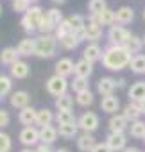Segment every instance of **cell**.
I'll use <instances>...</instances> for the list:
<instances>
[{
  "label": "cell",
  "instance_id": "cell-1",
  "mask_svg": "<svg viewBox=\"0 0 145 152\" xmlns=\"http://www.w3.org/2000/svg\"><path fill=\"white\" fill-rule=\"evenodd\" d=\"M131 59H133V54L125 47H122V45H109V47L104 48L100 63L109 72H120V70L129 66Z\"/></svg>",
  "mask_w": 145,
  "mask_h": 152
},
{
  "label": "cell",
  "instance_id": "cell-2",
  "mask_svg": "<svg viewBox=\"0 0 145 152\" xmlns=\"http://www.w3.org/2000/svg\"><path fill=\"white\" fill-rule=\"evenodd\" d=\"M36 39V52L34 56L41 59H50L57 52V38L54 34H40Z\"/></svg>",
  "mask_w": 145,
  "mask_h": 152
},
{
  "label": "cell",
  "instance_id": "cell-3",
  "mask_svg": "<svg viewBox=\"0 0 145 152\" xmlns=\"http://www.w3.org/2000/svg\"><path fill=\"white\" fill-rule=\"evenodd\" d=\"M43 16H45V13H43V9L40 6H31V9L22 16V22L20 23H22V27H23L25 32L32 34L34 31H38L40 22L43 20Z\"/></svg>",
  "mask_w": 145,
  "mask_h": 152
},
{
  "label": "cell",
  "instance_id": "cell-4",
  "mask_svg": "<svg viewBox=\"0 0 145 152\" xmlns=\"http://www.w3.org/2000/svg\"><path fill=\"white\" fill-rule=\"evenodd\" d=\"M68 88H70V83H68V79H64V77H59V75H52V77H48L47 79V91L52 95V97H61V95H64V93H68Z\"/></svg>",
  "mask_w": 145,
  "mask_h": 152
},
{
  "label": "cell",
  "instance_id": "cell-5",
  "mask_svg": "<svg viewBox=\"0 0 145 152\" xmlns=\"http://www.w3.org/2000/svg\"><path fill=\"white\" fill-rule=\"evenodd\" d=\"M77 125H79V129H81L83 132L93 134V132L99 129V125H100L99 115L93 113V111H86V113H83V115L77 118Z\"/></svg>",
  "mask_w": 145,
  "mask_h": 152
},
{
  "label": "cell",
  "instance_id": "cell-6",
  "mask_svg": "<svg viewBox=\"0 0 145 152\" xmlns=\"http://www.w3.org/2000/svg\"><path fill=\"white\" fill-rule=\"evenodd\" d=\"M133 34L124 27V25H113V27H109V31H108V39H109V43L111 45H125L127 41H129V38H131Z\"/></svg>",
  "mask_w": 145,
  "mask_h": 152
},
{
  "label": "cell",
  "instance_id": "cell-7",
  "mask_svg": "<svg viewBox=\"0 0 145 152\" xmlns=\"http://www.w3.org/2000/svg\"><path fill=\"white\" fill-rule=\"evenodd\" d=\"M100 38H102V25H99L95 16H90L84 25V39L90 43H97Z\"/></svg>",
  "mask_w": 145,
  "mask_h": 152
},
{
  "label": "cell",
  "instance_id": "cell-8",
  "mask_svg": "<svg viewBox=\"0 0 145 152\" xmlns=\"http://www.w3.org/2000/svg\"><path fill=\"white\" fill-rule=\"evenodd\" d=\"M20 141H22V145H25L27 148L38 145V143H40V129H36L34 125L23 127V129L20 131Z\"/></svg>",
  "mask_w": 145,
  "mask_h": 152
},
{
  "label": "cell",
  "instance_id": "cell-9",
  "mask_svg": "<svg viewBox=\"0 0 145 152\" xmlns=\"http://www.w3.org/2000/svg\"><path fill=\"white\" fill-rule=\"evenodd\" d=\"M106 145L113 152H122L127 147V136L125 132H109L106 138Z\"/></svg>",
  "mask_w": 145,
  "mask_h": 152
},
{
  "label": "cell",
  "instance_id": "cell-10",
  "mask_svg": "<svg viewBox=\"0 0 145 152\" xmlns=\"http://www.w3.org/2000/svg\"><path fill=\"white\" fill-rule=\"evenodd\" d=\"M74 68H75V63L74 61H72L70 57H63V59H59L56 63V75L68 79L70 75H74Z\"/></svg>",
  "mask_w": 145,
  "mask_h": 152
},
{
  "label": "cell",
  "instance_id": "cell-11",
  "mask_svg": "<svg viewBox=\"0 0 145 152\" xmlns=\"http://www.w3.org/2000/svg\"><path fill=\"white\" fill-rule=\"evenodd\" d=\"M108 127H109V132H125L129 129V122L122 113L120 115L116 113V115H111V118L108 122Z\"/></svg>",
  "mask_w": 145,
  "mask_h": 152
},
{
  "label": "cell",
  "instance_id": "cell-12",
  "mask_svg": "<svg viewBox=\"0 0 145 152\" xmlns=\"http://www.w3.org/2000/svg\"><path fill=\"white\" fill-rule=\"evenodd\" d=\"M100 109L108 115H116V111L120 109V100L118 97L113 93V95H108V97H102L100 100Z\"/></svg>",
  "mask_w": 145,
  "mask_h": 152
},
{
  "label": "cell",
  "instance_id": "cell-13",
  "mask_svg": "<svg viewBox=\"0 0 145 152\" xmlns=\"http://www.w3.org/2000/svg\"><path fill=\"white\" fill-rule=\"evenodd\" d=\"M75 143H77V148H79L81 152H92L93 147L97 145V140H95L93 134H90V132H83V134L77 136Z\"/></svg>",
  "mask_w": 145,
  "mask_h": 152
},
{
  "label": "cell",
  "instance_id": "cell-14",
  "mask_svg": "<svg viewBox=\"0 0 145 152\" xmlns=\"http://www.w3.org/2000/svg\"><path fill=\"white\" fill-rule=\"evenodd\" d=\"M9 72H11V77H13V79H25V77H29L31 66H29L27 61L20 59V61H16L15 64H11Z\"/></svg>",
  "mask_w": 145,
  "mask_h": 152
},
{
  "label": "cell",
  "instance_id": "cell-15",
  "mask_svg": "<svg viewBox=\"0 0 145 152\" xmlns=\"http://www.w3.org/2000/svg\"><path fill=\"white\" fill-rule=\"evenodd\" d=\"M102 48L99 43H88L86 48L83 50V59L90 61V63H95V61H100L102 59Z\"/></svg>",
  "mask_w": 145,
  "mask_h": 152
},
{
  "label": "cell",
  "instance_id": "cell-16",
  "mask_svg": "<svg viewBox=\"0 0 145 152\" xmlns=\"http://www.w3.org/2000/svg\"><path fill=\"white\" fill-rule=\"evenodd\" d=\"M115 90H116V79H113V77H100V79H99V83H97V91H99L102 97L113 95Z\"/></svg>",
  "mask_w": 145,
  "mask_h": 152
},
{
  "label": "cell",
  "instance_id": "cell-17",
  "mask_svg": "<svg viewBox=\"0 0 145 152\" xmlns=\"http://www.w3.org/2000/svg\"><path fill=\"white\" fill-rule=\"evenodd\" d=\"M115 18H116L118 25H127L134 20V9L129 7V6H122L115 11Z\"/></svg>",
  "mask_w": 145,
  "mask_h": 152
},
{
  "label": "cell",
  "instance_id": "cell-18",
  "mask_svg": "<svg viewBox=\"0 0 145 152\" xmlns=\"http://www.w3.org/2000/svg\"><path fill=\"white\" fill-rule=\"evenodd\" d=\"M92 73H93V63H90L86 59H79L75 63V68H74V75H75V77L90 79Z\"/></svg>",
  "mask_w": 145,
  "mask_h": 152
},
{
  "label": "cell",
  "instance_id": "cell-19",
  "mask_svg": "<svg viewBox=\"0 0 145 152\" xmlns=\"http://www.w3.org/2000/svg\"><path fill=\"white\" fill-rule=\"evenodd\" d=\"M9 102H11L13 107H16V109H23V107H27V106L31 104V95H29L27 91L20 90V91H15V93L11 95Z\"/></svg>",
  "mask_w": 145,
  "mask_h": 152
},
{
  "label": "cell",
  "instance_id": "cell-20",
  "mask_svg": "<svg viewBox=\"0 0 145 152\" xmlns=\"http://www.w3.org/2000/svg\"><path fill=\"white\" fill-rule=\"evenodd\" d=\"M127 95H129V102H140L141 99H145V81H136L134 84H131Z\"/></svg>",
  "mask_w": 145,
  "mask_h": 152
},
{
  "label": "cell",
  "instance_id": "cell-21",
  "mask_svg": "<svg viewBox=\"0 0 145 152\" xmlns=\"http://www.w3.org/2000/svg\"><path fill=\"white\" fill-rule=\"evenodd\" d=\"M36 111H38V109H34V107H31V106L20 109V113H18V120H20V124L25 125V127L34 125V124H36Z\"/></svg>",
  "mask_w": 145,
  "mask_h": 152
},
{
  "label": "cell",
  "instance_id": "cell-22",
  "mask_svg": "<svg viewBox=\"0 0 145 152\" xmlns=\"http://www.w3.org/2000/svg\"><path fill=\"white\" fill-rule=\"evenodd\" d=\"M57 127L54 125H45V127H40V141L41 143H47V145H52L56 140H57Z\"/></svg>",
  "mask_w": 145,
  "mask_h": 152
},
{
  "label": "cell",
  "instance_id": "cell-23",
  "mask_svg": "<svg viewBox=\"0 0 145 152\" xmlns=\"http://www.w3.org/2000/svg\"><path fill=\"white\" fill-rule=\"evenodd\" d=\"M16 50H18V54L23 56V57L34 56V52H36V39H34V38H25V39H22V41L18 43Z\"/></svg>",
  "mask_w": 145,
  "mask_h": 152
},
{
  "label": "cell",
  "instance_id": "cell-24",
  "mask_svg": "<svg viewBox=\"0 0 145 152\" xmlns=\"http://www.w3.org/2000/svg\"><path fill=\"white\" fill-rule=\"evenodd\" d=\"M54 120H56V115L48 107H43V109H38L36 111V125H40V127L52 125Z\"/></svg>",
  "mask_w": 145,
  "mask_h": 152
},
{
  "label": "cell",
  "instance_id": "cell-25",
  "mask_svg": "<svg viewBox=\"0 0 145 152\" xmlns=\"http://www.w3.org/2000/svg\"><path fill=\"white\" fill-rule=\"evenodd\" d=\"M0 61H2V64H7V66L20 61V54H18L16 47H6L2 50V54H0Z\"/></svg>",
  "mask_w": 145,
  "mask_h": 152
},
{
  "label": "cell",
  "instance_id": "cell-26",
  "mask_svg": "<svg viewBox=\"0 0 145 152\" xmlns=\"http://www.w3.org/2000/svg\"><path fill=\"white\" fill-rule=\"evenodd\" d=\"M122 115H124V116L127 118V122L131 124V122L140 120V116H141L143 113H141V109H140V106H138L136 102H129V104H125V107H124Z\"/></svg>",
  "mask_w": 145,
  "mask_h": 152
},
{
  "label": "cell",
  "instance_id": "cell-27",
  "mask_svg": "<svg viewBox=\"0 0 145 152\" xmlns=\"http://www.w3.org/2000/svg\"><path fill=\"white\" fill-rule=\"evenodd\" d=\"M95 20L99 22V25H102V27H113L115 23H116V18H115V11L113 9H104L102 13H99L97 16H95Z\"/></svg>",
  "mask_w": 145,
  "mask_h": 152
},
{
  "label": "cell",
  "instance_id": "cell-28",
  "mask_svg": "<svg viewBox=\"0 0 145 152\" xmlns=\"http://www.w3.org/2000/svg\"><path fill=\"white\" fill-rule=\"evenodd\" d=\"M129 68H131V72L136 73V75L145 73V54H136V56H133V59H131V63H129Z\"/></svg>",
  "mask_w": 145,
  "mask_h": 152
},
{
  "label": "cell",
  "instance_id": "cell-29",
  "mask_svg": "<svg viewBox=\"0 0 145 152\" xmlns=\"http://www.w3.org/2000/svg\"><path fill=\"white\" fill-rule=\"evenodd\" d=\"M77 132H79L77 122H75V124H66V125H59V127H57V134L63 136V138H66V140L77 138Z\"/></svg>",
  "mask_w": 145,
  "mask_h": 152
},
{
  "label": "cell",
  "instance_id": "cell-30",
  "mask_svg": "<svg viewBox=\"0 0 145 152\" xmlns=\"http://www.w3.org/2000/svg\"><path fill=\"white\" fill-rule=\"evenodd\" d=\"M72 107H74V95L64 93V95L56 99V109L57 111H72Z\"/></svg>",
  "mask_w": 145,
  "mask_h": 152
},
{
  "label": "cell",
  "instance_id": "cell-31",
  "mask_svg": "<svg viewBox=\"0 0 145 152\" xmlns=\"http://www.w3.org/2000/svg\"><path fill=\"white\" fill-rule=\"evenodd\" d=\"M129 134L136 140H143L145 136V122L143 120H136V122H131L129 124Z\"/></svg>",
  "mask_w": 145,
  "mask_h": 152
},
{
  "label": "cell",
  "instance_id": "cell-32",
  "mask_svg": "<svg viewBox=\"0 0 145 152\" xmlns=\"http://www.w3.org/2000/svg\"><path fill=\"white\" fill-rule=\"evenodd\" d=\"M124 47H125L133 56H136V54H140V50H141V47H143V38H140V36H134V34H133V36L129 38V41H127Z\"/></svg>",
  "mask_w": 145,
  "mask_h": 152
},
{
  "label": "cell",
  "instance_id": "cell-33",
  "mask_svg": "<svg viewBox=\"0 0 145 152\" xmlns=\"http://www.w3.org/2000/svg\"><path fill=\"white\" fill-rule=\"evenodd\" d=\"M68 22H70L72 32H81V31H84L86 18L83 15H72V16H68Z\"/></svg>",
  "mask_w": 145,
  "mask_h": 152
},
{
  "label": "cell",
  "instance_id": "cell-34",
  "mask_svg": "<svg viewBox=\"0 0 145 152\" xmlns=\"http://www.w3.org/2000/svg\"><path fill=\"white\" fill-rule=\"evenodd\" d=\"M56 122H57V125H66V124H75L77 118H75L74 111H57Z\"/></svg>",
  "mask_w": 145,
  "mask_h": 152
},
{
  "label": "cell",
  "instance_id": "cell-35",
  "mask_svg": "<svg viewBox=\"0 0 145 152\" xmlns=\"http://www.w3.org/2000/svg\"><path fill=\"white\" fill-rule=\"evenodd\" d=\"M79 43H81V41H79V38H77L74 32L59 39V45H61L64 50H74V48H77V47H79Z\"/></svg>",
  "mask_w": 145,
  "mask_h": 152
},
{
  "label": "cell",
  "instance_id": "cell-36",
  "mask_svg": "<svg viewBox=\"0 0 145 152\" xmlns=\"http://www.w3.org/2000/svg\"><path fill=\"white\" fill-rule=\"evenodd\" d=\"M104 9H108V2H106V0H90V2H88L90 16H97V15L102 13Z\"/></svg>",
  "mask_w": 145,
  "mask_h": 152
},
{
  "label": "cell",
  "instance_id": "cell-37",
  "mask_svg": "<svg viewBox=\"0 0 145 152\" xmlns=\"http://www.w3.org/2000/svg\"><path fill=\"white\" fill-rule=\"evenodd\" d=\"M93 93L90 91V90H86V91H81V93H75V102L79 104V106H83V107H88V106H92L93 104Z\"/></svg>",
  "mask_w": 145,
  "mask_h": 152
},
{
  "label": "cell",
  "instance_id": "cell-38",
  "mask_svg": "<svg viewBox=\"0 0 145 152\" xmlns=\"http://www.w3.org/2000/svg\"><path fill=\"white\" fill-rule=\"evenodd\" d=\"M13 90V83H11V77L7 75H0V100L4 97H7Z\"/></svg>",
  "mask_w": 145,
  "mask_h": 152
},
{
  "label": "cell",
  "instance_id": "cell-39",
  "mask_svg": "<svg viewBox=\"0 0 145 152\" xmlns=\"http://www.w3.org/2000/svg\"><path fill=\"white\" fill-rule=\"evenodd\" d=\"M70 88L74 90L75 93H81V91H86V90H90V83H88V79L75 77V75H74V81L70 83Z\"/></svg>",
  "mask_w": 145,
  "mask_h": 152
},
{
  "label": "cell",
  "instance_id": "cell-40",
  "mask_svg": "<svg viewBox=\"0 0 145 152\" xmlns=\"http://www.w3.org/2000/svg\"><path fill=\"white\" fill-rule=\"evenodd\" d=\"M68 34H72V27H70V22H68V18H64L57 27H56V31H54V36L57 38V41L61 39V38H64V36H68Z\"/></svg>",
  "mask_w": 145,
  "mask_h": 152
},
{
  "label": "cell",
  "instance_id": "cell-41",
  "mask_svg": "<svg viewBox=\"0 0 145 152\" xmlns=\"http://www.w3.org/2000/svg\"><path fill=\"white\" fill-rule=\"evenodd\" d=\"M45 16L48 18V22L54 25V27H57L64 18H63V15H61V11L59 9H56V7H52V9H48L47 13H45Z\"/></svg>",
  "mask_w": 145,
  "mask_h": 152
},
{
  "label": "cell",
  "instance_id": "cell-42",
  "mask_svg": "<svg viewBox=\"0 0 145 152\" xmlns=\"http://www.w3.org/2000/svg\"><path fill=\"white\" fill-rule=\"evenodd\" d=\"M29 9H31V4L27 2V0H15V2H13V11H15V13L25 15Z\"/></svg>",
  "mask_w": 145,
  "mask_h": 152
},
{
  "label": "cell",
  "instance_id": "cell-43",
  "mask_svg": "<svg viewBox=\"0 0 145 152\" xmlns=\"http://www.w3.org/2000/svg\"><path fill=\"white\" fill-rule=\"evenodd\" d=\"M38 31H40V34H54V31H56V27L48 22V18L47 16H43V20L40 22V27H38Z\"/></svg>",
  "mask_w": 145,
  "mask_h": 152
},
{
  "label": "cell",
  "instance_id": "cell-44",
  "mask_svg": "<svg viewBox=\"0 0 145 152\" xmlns=\"http://www.w3.org/2000/svg\"><path fill=\"white\" fill-rule=\"evenodd\" d=\"M11 147H13V143H11V136L0 131V152H9Z\"/></svg>",
  "mask_w": 145,
  "mask_h": 152
},
{
  "label": "cell",
  "instance_id": "cell-45",
  "mask_svg": "<svg viewBox=\"0 0 145 152\" xmlns=\"http://www.w3.org/2000/svg\"><path fill=\"white\" fill-rule=\"evenodd\" d=\"M11 124V115L6 109H0V129H4Z\"/></svg>",
  "mask_w": 145,
  "mask_h": 152
},
{
  "label": "cell",
  "instance_id": "cell-46",
  "mask_svg": "<svg viewBox=\"0 0 145 152\" xmlns=\"http://www.w3.org/2000/svg\"><path fill=\"white\" fill-rule=\"evenodd\" d=\"M92 152H113V150L106 145V141H104V143L100 141V143H97V145L93 147V150H92Z\"/></svg>",
  "mask_w": 145,
  "mask_h": 152
},
{
  "label": "cell",
  "instance_id": "cell-47",
  "mask_svg": "<svg viewBox=\"0 0 145 152\" xmlns=\"http://www.w3.org/2000/svg\"><path fill=\"white\" fill-rule=\"evenodd\" d=\"M34 152H54V150H52V147L47 145V143H38V147H36Z\"/></svg>",
  "mask_w": 145,
  "mask_h": 152
},
{
  "label": "cell",
  "instance_id": "cell-48",
  "mask_svg": "<svg viewBox=\"0 0 145 152\" xmlns=\"http://www.w3.org/2000/svg\"><path fill=\"white\" fill-rule=\"evenodd\" d=\"M122 152H141L140 148H136V147H125Z\"/></svg>",
  "mask_w": 145,
  "mask_h": 152
},
{
  "label": "cell",
  "instance_id": "cell-49",
  "mask_svg": "<svg viewBox=\"0 0 145 152\" xmlns=\"http://www.w3.org/2000/svg\"><path fill=\"white\" fill-rule=\"evenodd\" d=\"M125 83H127L125 79H118L116 81V88H125Z\"/></svg>",
  "mask_w": 145,
  "mask_h": 152
},
{
  "label": "cell",
  "instance_id": "cell-50",
  "mask_svg": "<svg viewBox=\"0 0 145 152\" xmlns=\"http://www.w3.org/2000/svg\"><path fill=\"white\" fill-rule=\"evenodd\" d=\"M136 104L140 106V109H141V113L145 115V99H141V100H140V102H136Z\"/></svg>",
  "mask_w": 145,
  "mask_h": 152
},
{
  "label": "cell",
  "instance_id": "cell-51",
  "mask_svg": "<svg viewBox=\"0 0 145 152\" xmlns=\"http://www.w3.org/2000/svg\"><path fill=\"white\" fill-rule=\"evenodd\" d=\"M54 152H70L66 147H61V148H57V150H54Z\"/></svg>",
  "mask_w": 145,
  "mask_h": 152
},
{
  "label": "cell",
  "instance_id": "cell-52",
  "mask_svg": "<svg viewBox=\"0 0 145 152\" xmlns=\"http://www.w3.org/2000/svg\"><path fill=\"white\" fill-rule=\"evenodd\" d=\"M54 4H63V2H66V0H52Z\"/></svg>",
  "mask_w": 145,
  "mask_h": 152
},
{
  "label": "cell",
  "instance_id": "cell-53",
  "mask_svg": "<svg viewBox=\"0 0 145 152\" xmlns=\"http://www.w3.org/2000/svg\"><path fill=\"white\" fill-rule=\"evenodd\" d=\"M20 152H34V150H31V148H23V150H20Z\"/></svg>",
  "mask_w": 145,
  "mask_h": 152
},
{
  "label": "cell",
  "instance_id": "cell-54",
  "mask_svg": "<svg viewBox=\"0 0 145 152\" xmlns=\"http://www.w3.org/2000/svg\"><path fill=\"white\" fill-rule=\"evenodd\" d=\"M27 2H29V4H31V6H32V4H34V2H38V0H27Z\"/></svg>",
  "mask_w": 145,
  "mask_h": 152
},
{
  "label": "cell",
  "instance_id": "cell-55",
  "mask_svg": "<svg viewBox=\"0 0 145 152\" xmlns=\"http://www.w3.org/2000/svg\"><path fill=\"white\" fill-rule=\"evenodd\" d=\"M2 11H4V9H2V6H0V16H2Z\"/></svg>",
  "mask_w": 145,
  "mask_h": 152
},
{
  "label": "cell",
  "instance_id": "cell-56",
  "mask_svg": "<svg viewBox=\"0 0 145 152\" xmlns=\"http://www.w3.org/2000/svg\"><path fill=\"white\" fill-rule=\"evenodd\" d=\"M143 20H145V9H143Z\"/></svg>",
  "mask_w": 145,
  "mask_h": 152
},
{
  "label": "cell",
  "instance_id": "cell-57",
  "mask_svg": "<svg viewBox=\"0 0 145 152\" xmlns=\"http://www.w3.org/2000/svg\"><path fill=\"white\" fill-rule=\"evenodd\" d=\"M143 45H145V36H143Z\"/></svg>",
  "mask_w": 145,
  "mask_h": 152
},
{
  "label": "cell",
  "instance_id": "cell-58",
  "mask_svg": "<svg viewBox=\"0 0 145 152\" xmlns=\"http://www.w3.org/2000/svg\"><path fill=\"white\" fill-rule=\"evenodd\" d=\"M143 143H145V136H143Z\"/></svg>",
  "mask_w": 145,
  "mask_h": 152
},
{
  "label": "cell",
  "instance_id": "cell-59",
  "mask_svg": "<svg viewBox=\"0 0 145 152\" xmlns=\"http://www.w3.org/2000/svg\"><path fill=\"white\" fill-rule=\"evenodd\" d=\"M13 2H15V0H13Z\"/></svg>",
  "mask_w": 145,
  "mask_h": 152
}]
</instances>
